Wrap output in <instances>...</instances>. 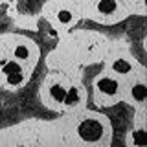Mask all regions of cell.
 Here are the masks:
<instances>
[{
	"mask_svg": "<svg viewBox=\"0 0 147 147\" xmlns=\"http://www.w3.org/2000/svg\"><path fill=\"white\" fill-rule=\"evenodd\" d=\"M63 101H66L68 105H76L77 101H79V92H77V88H70V90H68Z\"/></svg>",
	"mask_w": 147,
	"mask_h": 147,
	"instance_id": "obj_5",
	"label": "cell"
},
{
	"mask_svg": "<svg viewBox=\"0 0 147 147\" xmlns=\"http://www.w3.org/2000/svg\"><path fill=\"white\" fill-rule=\"evenodd\" d=\"M101 132H103V129H101V125L98 121H94V119H86L79 127V134L83 136V140H88V142L98 140L101 136Z\"/></svg>",
	"mask_w": 147,
	"mask_h": 147,
	"instance_id": "obj_1",
	"label": "cell"
},
{
	"mask_svg": "<svg viewBox=\"0 0 147 147\" xmlns=\"http://www.w3.org/2000/svg\"><path fill=\"white\" fill-rule=\"evenodd\" d=\"M15 57L17 59H28L30 57V50H28L24 44H18L15 48Z\"/></svg>",
	"mask_w": 147,
	"mask_h": 147,
	"instance_id": "obj_10",
	"label": "cell"
},
{
	"mask_svg": "<svg viewBox=\"0 0 147 147\" xmlns=\"http://www.w3.org/2000/svg\"><path fill=\"white\" fill-rule=\"evenodd\" d=\"M2 72L6 74V76H7V74H13V72H18V66H17V63H15V61L7 63L6 66H4V70H2Z\"/></svg>",
	"mask_w": 147,
	"mask_h": 147,
	"instance_id": "obj_11",
	"label": "cell"
},
{
	"mask_svg": "<svg viewBox=\"0 0 147 147\" xmlns=\"http://www.w3.org/2000/svg\"><path fill=\"white\" fill-rule=\"evenodd\" d=\"M98 9L103 15H109V13H114L118 9V4H116V0H101Z\"/></svg>",
	"mask_w": 147,
	"mask_h": 147,
	"instance_id": "obj_3",
	"label": "cell"
},
{
	"mask_svg": "<svg viewBox=\"0 0 147 147\" xmlns=\"http://www.w3.org/2000/svg\"><path fill=\"white\" fill-rule=\"evenodd\" d=\"M59 20L61 22H70L72 20V13L70 11H61L59 13Z\"/></svg>",
	"mask_w": 147,
	"mask_h": 147,
	"instance_id": "obj_12",
	"label": "cell"
},
{
	"mask_svg": "<svg viewBox=\"0 0 147 147\" xmlns=\"http://www.w3.org/2000/svg\"><path fill=\"white\" fill-rule=\"evenodd\" d=\"M147 98V88L144 85H136L134 88H132V99L138 101V103H142V101H145Z\"/></svg>",
	"mask_w": 147,
	"mask_h": 147,
	"instance_id": "obj_4",
	"label": "cell"
},
{
	"mask_svg": "<svg viewBox=\"0 0 147 147\" xmlns=\"http://www.w3.org/2000/svg\"><path fill=\"white\" fill-rule=\"evenodd\" d=\"M98 88L107 96H114L118 92V83L110 77H101V79H98Z\"/></svg>",
	"mask_w": 147,
	"mask_h": 147,
	"instance_id": "obj_2",
	"label": "cell"
},
{
	"mask_svg": "<svg viewBox=\"0 0 147 147\" xmlns=\"http://www.w3.org/2000/svg\"><path fill=\"white\" fill-rule=\"evenodd\" d=\"M132 144L134 145H145L147 144V136L144 131H136L132 132Z\"/></svg>",
	"mask_w": 147,
	"mask_h": 147,
	"instance_id": "obj_7",
	"label": "cell"
},
{
	"mask_svg": "<svg viewBox=\"0 0 147 147\" xmlns=\"http://www.w3.org/2000/svg\"><path fill=\"white\" fill-rule=\"evenodd\" d=\"M20 83H22L20 70H18V72H13V74H7V85L9 86H18Z\"/></svg>",
	"mask_w": 147,
	"mask_h": 147,
	"instance_id": "obj_6",
	"label": "cell"
},
{
	"mask_svg": "<svg viewBox=\"0 0 147 147\" xmlns=\"http://www.w3.org/2000/svg\"><path fill=\"white\" fill-rule=\"evenodd\" d=\"M114 70H116L118 74H127L129 70H131V64L125 63V61H121V59H118V61L114 63Z\"/></svg>",
	"mask_w": 147,
	"mask_h": 147,
	"instance_id": "obj_9",
	"label": "cell"
},
{
	"mask_svg": "<svg viewBox=\"0 0 147 147\" xmlns=\"http://www.w3.org/2000/svg\"><path fill=\"white\" fill-rule=\"evenodd\" d=\"M64 96H66V90H64L63 86L55 85L53 88H52V98H53L55 101H63V99H64Z\"/></svg>",
	"mask_w": 147,
	"mask_h": 147,
	"instance_id": "obj_8",
	"label": "cell"
}]
</instances>
